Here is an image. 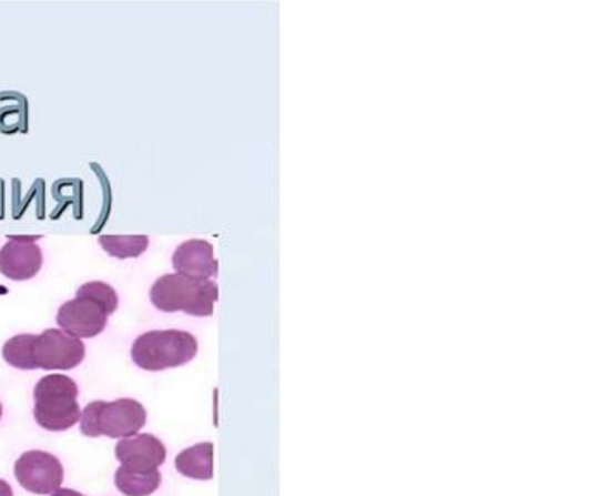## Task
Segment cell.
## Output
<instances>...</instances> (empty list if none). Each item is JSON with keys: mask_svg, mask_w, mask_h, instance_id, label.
<instances>
[{"mask_svg": "<svg viewBox=\"0 0 590 496\" xmlns=\"http://www.w3.org/2000/svg\"><path fill=\"white\" fill-rule=\"evenodd\" d=\"M150 297L154 308L160 312L212 317L218 300V285L210 279L166 274L154 282Z\"/></svg>", "mask_w": 590, "mask_h": 496, "instance_id": "cell-1", "label": "cell"}, {"mask_svg": "<svg viewBox=\"0 0 590 496\" xmlns=\"http://www.w3.org/2000/svg\"><path fill=\"white\" fill-rule=\"evenodd\" d=\"M35 408L33 417L40 427L52 433H61L75 426L80 421L79 386L63 374L45 375L33 391Z\"/></svg>", "mask_w": 590, "mask_h": 496, "instance_id": "cell-2", "label": "cell"}, {"mask_svg": "<svg viewBox=\"0 0 590 496\" xmlns=\"http://www.w3.org/2000/svg\"><path fill=\"white\" fill-rule=\"evenodd\" d=\"M146 408L138 399L120 398L114 402L89 403L80 415V431L89 438H131L146 426Z\"/></svg>", "mask_w": 590, "mask_h": 496, "instance_id": "cell-3", "label": "cell"}, {"mask_svg": "<svg viewBox=\"0 0 590 496\" xmlns=\"http://www.w3.org/2000/svg\"><path fill=\"white\" fill-rule=\"evenodd\" d=\"M197 341L185 331H150L132 344V360L148 372H162L190 364L196 358Z\"/></svg>", "mask_w": 590, "mask_h": 496, "instance_id": "cell-4", "label": "cell"}, {"mask_svg": "<svg viewBox=\"0 0 590 496\" xmlns=\"http://www.w3.org/2000/svg\"><path fill=\"white\" fill-rule=\"evenodd\" d=\"M83 358L85 344L63 331L48 328L42 334H28V371H71Z\"/></svg>", "mask_w": 590, "mask_h": 496, "instance_id": "cell-5", "label": "cell"}, {"mask_svg": "<svg viewBox=\"0 0 590 496\" xmlns=\"http://www.w3.org/2000/svg\"><path fill=\"white\" fill-rule=\"evenodd\" d=\"M14 476L27 492L52 495L63 485V465L54 455L32 449L21 455L14 464Z\"/></svg>", "mask_w": 590, "mask_h": 496, "instance_id": "cell-6", "label": "cell"}, {"mask_svg": "<svg viewBox=\"0 0 590 496\" xmlns=\"http://www.w3.org/2000/svg\"><path fill=\"white\" fill-rule=\"evenodd\" d=\"M110 312L91 297L77 296L64 303L58 312V325L68 336L77 340H91L103 333L108 325Z\"/></svg>", "mask_w": 590, "mask_h": 496, "instance_id": "cell-7", "label": "cell"}, {"mask_svg": "<svg viewBox=\"0 0 590 496\" xmlns=\"http://www.w3.org/2000/svg\"><path fill=\"white\" fill-rule=\"evenodd\" d=\"M39 237L17 235L9 237L8 243L0 247V274L11 281H30L39 274L44 265V254L37 246Z\"/></svg>", "mask_w": 590, "mask_h": 496, "instance_id": "cell-8", "label": "cell"}, {"mask_svg": "<svg viewBox=\"0 0 590 496\" xmlns=\"http://www.w3.org/2000/svg\"><path fill=\"white\" fill-rule=\"evenodd\" d=\"M114 455L126 469L150 473L165 464L166 448L153 434H135L119 442Z\"/></svg>", "mask_w": 590, "mask_h": 496, "instance_id": "cell-9", "label": "cell"}, {"mask_svg": "<svg viewBox=\"0 0 590 496\" xmlns=\"http://www.w3.org/2000/svg\"><path fill=\"white\" fill-rule=\"evenodd\" d=\"M175 272L190 277L210 279L218 275V262L213 256V246L203 239L185 241L172 256Z\"/></svg>", "mask_w": 590, "mask_h": 496, "instance_id": "cell-10", "label": "cell"}, {"mask_svg": "<svg viewBox=\"0 0 590 496\" xmlns=\"http://www.w3.org/2000/svg\"><path fill=\"white\" fill-rule=\"evenodd\" d=\"M175 469L190 479L210 480L213 477V443H200L184 449L175 458Z\"/></svg>", "mask_w": 590, "mask_h": 496, "instance_id": "cell-11", "label": "cell"}, {"mask_svg": "<svg viewBox=\"0 0 590 496\" xmlns=\"http://www.w3.org/2000/svg\"><path fill=\"white\" fill-rule=\"evenodd\" d=\"M114 485L120 493L126 496H150L162 485V474L160 470H131L126 467H120L114 474Z\"/></svg>", "mask_w": 590, "mask_h": 496, "instance_id": "cell-12", "label": "cell"}, {"mask_svg": "<svg viewBox=\"0 0 590 496\" xmlns=\"http://www.w3.org/2000/svg\"><path fill=\"white\" fill-rule=\"evenodd\" d=\"M99 244L113 259H138L150 247L148 235H101Z\"/></svg>", "mask_w": 590, "mask_h": 496, "instance_id": "cell-13", "label": "cell"}, {"mask_svg": "<svg viewBox=\"0 0 590 496\" xmlns=\"http://www.w3.org/2000/svg\"><path fill=\"white\" fill-rule=\"evenodd\" d=\"M77 296L91 297L94 302L101 303L110 315L119 308V294L106 282L94 281L80 285Z\"/></svg>", "mask_w": 590, "mask_h": 496, "instance_id": "cell-14", "label": "cell"}, {"mask_svg": "<svg viewBox=\"0 0 590 496\" xmlns=\"http://www.w3.org/2000/svg\"><path fill=\"white\" fill-rule=\"evenodd\" d=\"M0 496H14L8 480L0 479Z\"/></svg>", "mask_w": 590, "mask_h": 496, "instance_id": "cell-15", "label": "cell"}, {"mask_svg": "<svg viewBox=\"0 0 590 496\" xmlns=\"http://www.w3.org/2000/svg\"><path fill=\"white\" fill-rule=\"evenodd\" d=\"M52 496H83L82 493L73 492V489L60 488L52 493Z\"/></svg>", "mask_w": 590, "mask_h": 496, "instance_id": "cell-16", "label": "cell"}, {"mask_svg": "<svg viewBox=\"0 0 590 496\" xmlns=\"http://www.w3.org/2000/svg\"><path fill=\"white\" fill-rule=\"evenodd\" d=\"M0 418H2V403H0Z\"/></svg>", "mask_w": 590, "mask_h": 496, "instance_id": "cell-17", "label": "cell"}]
</instances>
